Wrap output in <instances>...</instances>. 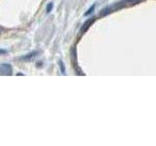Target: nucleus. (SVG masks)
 Wrapping results in <instances>:
<instances>
[{
  "label": "nucleus",
  "mask_w": 156,
  "mask_h": 146,
  "mask_svg": "<svg viewBox=\"0 0 156 146\" xmlns=\"http://www.w3.org/2000/svg\"><path fill=\"white\" fill-rule=\"evenodd\" d=\"M95 8H96V5L95 4H93L92 6L89 8V10H88V11L85 13V16H89V15L91 14V13H93L94 12V10H95Z\"/></svg>",
  "instance_id": "obj_4"
},
{
  "label": "nucleus",
  "mask_w": 156,
  "mask_h": 146,
  "mask_svg": "<svg viewBox=\"0 0 156 146\" xmlns=\"http://www.w3.org/2000/svg\"><path fill=\"white\" fill-rule=\"evenodd\" d=\"M38 54H39V52H37V51L31 52L30 54H28V55L23 56V57H22V60H23V61H31L32 58H34V57H35L38 55Z\"/></svg>",
  "instance_id": "obj_3"
},
{
  "label": "nucleus",
  "mask_w": 156,
  "mask_h": 146,
  "mask_svg": "<svg viewBox=\"0 0 156 146\" xmlns=\"http://www.w3.org/2000/svg\"><path fill=\"white\" fill-rule=\"evenodd\" d=\"M95 22V19L94 18H92V19H87V21L84 23V24H83V26L81 28V32L82 33H84L88 30V28L90 27V26Z\"/></svg>",
  "instance_id": "obj_2"
},
{
  "label": "nucleus",
  "mask_w": 156,
  "mask_h": 146,
  "mask_svg": "<svg viewBox=\"0 0 156 146\" xmlns=\"http://www.w3.org/2000/svg\"><path fill=\"white\" fill-rule=\"evenodd\" d=\"M5 54H7V51H6V50H2V49H0V55H5Z\"/></svg>",
  "instance_id": "obj_7"
},
{
  "label": "nucleus",
  "mask_w": 156,
  "mask_h": 146,
  "mask_svg": "<svg viewBox=\"0 0 156 146\" xmlns=\"http://www.w3.org/2000/svg\"><path fill=\"white\" fill-rule=\"evenodd\" d=\"M13 68L11 66V64L9 63H4V64L0 65V75L1 76H9L12 74Z\"/></svg>",
  "instance_id": "obj_1"
},
{
  "label": "nucleus",
  "mask_w": 156,
  "mask_h": 146,
  "mask_svg": "<svg viewBox=\"0 0 156 146\" xmlns=\"http://www.w3.org/2000/svg\"><path fill=\"white\" fill-rule=\"evenodd\" d=\"M2 30H3V29H2L1 27H0V33H1V32H2Z\"/></svg>",
  "instance_id": "obj_8"
},
{
  "label": "nucleus",
  "mask_w": 156,
  "mask_h": 146,
  "mask_svg": "<svg viewBox=\"0 0 156 146\" xmlns=\"http://www.w3.org/2000/svg\"><path fill=\"white\" fill-rule=\"evenodd\" d=\"M53 7H54V4L52 3V2H50L49 3L47 6H46V12L49 14V13H51V11L53 10Z\"/></svg>",
  "instance_id": "obj_5"
},
{
  "label": "nucleus",
  "mask_w": 156,
  "mask_h": 146,
  "mask_svg": "<svg viewBox=\"0 0 156 146\" xmlns=\"http://www.w3.org/2000/svg\"><path fill=\"white\" fill-rule=\"evenodd\" d=\"M60 68H61V72L62 73V74H65L66 73V67H65V64H63V62L62 61H60Z\"/></svg>",
  "instance_id": "obj_6"
}]
</instances>
